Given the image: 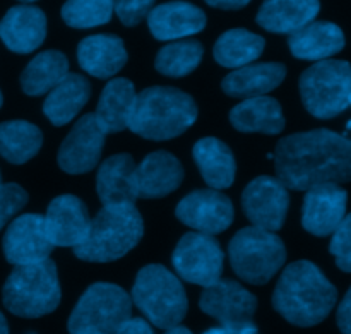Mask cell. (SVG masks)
<instances>
[{"label": "cell", "instance_id": "1", "mask_svg": "<svg viewBox=\"0 0 351 334\" xmlns=\"http://www.w3.org/2000/svg\"><path fill=\"white\" fill-rule=\"evenodd\" d=\"M274 154L278 178L293 191L351 180V141L331 130L285 137Z\"/></svg>", "mask_w": 351, "mask_h": 334}, {"label": "cell", "instance_id": "2", "mask_svg": "<svg viewBox=\"0 0 351 334\" xmlns=\"http://www.w3.org/2000/svg\"><path fill=\"white\" fill-rule=\"evenodd\" d=\"M336 300L338 291L335 285L308 261L290 264L281 274L273 295L276 312L300 328H311L324 321Z\"/></svg>", "mask_w": 351, "mask_h": 334}, {"label": "cell", "instance_id": "3", "mask_svg": "<svg viewBox=\"0 0 351 334\" xmlns=\"http://www.w3.org/2000/svg\"><path fill=\"white\" fill-rule=\"evenodd\" d=\"M197 119L192 96L175 88L154 86L136 96L129 129L151 141H167L184 134Z\"/></svg>", "mask_w": 351, "mask_h": 334}, {"label": "cell", "instance_id": "4", "mask_svg": "<svg viewBox=\"0 0 351 334\" xmlns=\"http://www.w3.org/2000/svg\"><path fill=\"white\" fill-rule=\"evenodd\" d=\"M143 232V218L134 204L103 206L84 242L74 247V254L88 263H112L132 250Z\"/></svg>", "mask_w": 351, "mask_h": 334}, {"label": "cell", "instance_id": "5", "mask_svg": "<svg viewBox=\"0 0 351 334\" xmlns=\"http://www.w3.org/2000/svg\"><path fill=\"white\" fill-rule=\"evenodd\" d=\"M3 305L19 318H41L60 304L57 267L50 259L16 266L3 285Z\"/></svg>", "mask_w": 351, "mask_h": 334}, {"label": "cell", "instance_id": "6", "mask_svg": "<svg viewBox=\"0 0 351 334\" xmlns=\"http://www.w3.org/2000/svg\"><path fill=\"white\" fill-rule=\"evenodd\" d=\"M132 300L141 312L160 329L180 324L187 314V295L175 274L151 264L143 267L132 288Z\"/></svg>", "mask_w": 351, "mask_h": 334}, {"label": "cell", "instance_id": "7", "mask_svg": "<svg viewBox=\"0 0 351 334\" xmlns=\"http://www.w3.org/2000/svg\"><path fill=\"white\" fill-rule=\"evenodd\" d=\"M132 314V298L112 283H95L82 294L69 319L71 334H117Z\"/></svg>", "mask_w": 351, "mask_h": 334}, {"label": "cell", "instance_id": "8", "mask_svg": "<svg viewBox=\"0 0 351 334\" xmlns=\"http://www.w3.org/2000/svg\"><path fill=\"white\" fill-rule=\"evenodd\" d=\"M228 250L233 271L252 285L267 283L287 259V249L280 237L259 226L240 230Z\"/></svg>", "mask_w": 351, "mask_h": 334}, {"label": "cell", "instance_id": "9", "mask_svg": "<svg viewBox=\"0 0 351 334\" xmlns=\"http://www.w3.org/2000/svg\"><path fill=\"white\" fill-rule=\"evenodd\" d=\"M305 108L317 119H332L351 105V65L343 60H319L300 77Z\"/></svg>", "mask_w": 351, "mask_h": 334}, {"label": "cell", "instance_id": "10", "mask_svg": "<svg viewBox=\"0 0 351 334\" xmlns=\"http://www.w3.org/2000/svg\"><path fill=\"white\" fill-rule=\"evenodd\" d=\"M173 266L189 283L211 287L221 280L223 250L211 235L187 233L175 249Z\"/></svg>", "mask_w": 351, "mask_h": 334}, {"label": "cell", "instance_id": "11", "mask_svg": "<svg viewBox=\"0 0 351 334\" xmlns=\"http://www.w3.org/2000/svg\"><path fill=\"white\" fill-rule=\"evenodd\" d=\"M201 311L215 318L223 328L239 329L254 324L257 298L237 281L219 280L202 291Z\"/></svg>", "mask_w": 351, "mask_h": 334}, {"label": "cell", "instance_id": "12", "mask_svg": "<svg viewBox=\"0 0 351 334\" xmlns=\"http://www.w3.org/2000/svg\"><path fill=\"white\" fill-rule=\"evenodd\" d=\"M290 195L288 187L273 177H259L250 182L242 195V206L254 226L276 232L287 218Z\"/></svg>", "mask_w": 351, "mask_h": 334}, {"label": "cell", "instance_id": "13", "mask_svg": "<svg viewBox=\"0 0 351 334\" xmlns=\"http://www.w3.org/2000/svg\"><path fill=\"white\" fill-rule=\"evenodd\" d=\"M105 136L93 113L79 119L58 150V165L67 174H86L98 165Z\"/></svg>", "mask_w": 351, "mask_h": 334}, {"label": "cell", "instance_id": "14", "mask_svg": "<svg viewBox=\"0 0 351 334\" xmlns=\"http://www.w3.org/2000/svg\"><path fill=\"white\" fill-rule=\"evenodd\" d=\"M177 218L206 235L221 233L232 225L233 204L225 194L215 191H195L185 195L177 206Z\"/></svg>", "mask_w": 351, "mask_h": 334}, {"label": "cell", "instance_id": "15", "mask_svg": "<svg viewBox=\"0 0 351 334\" xmlns=\"http://www.w3.org/2000/svg\"><path fill=\"white\" fill-rule=\"evenodd\" d=\"M53 243L48 240L45 218L40 215H24L10 223L3 237V254L14 266L34 264L48 259Z\"/></svg>", "mask_w": 351, "mask_h": 334}, {"label": "cell", "instance_id": "16", "mask_svg": "<svg viewBox=\"0 0 351 334\" xmlns=\"http://www.w3.org/2000/svg\"><path fill=\"white\" fill-rule=\"evenodd\" d=\"M45 230L51 243L58 247H75L82 243L91 228L88 208L75 195H58L48 206Z\"/></svg>", "mask_w": 351, "mask_h": 334}, {"label": "cell", "instance_id": "17", "mask_svg": "<svg viewBox=\"0 0 351 334\" xmlns=\"http://www.w3.org/2000/svg\"><path fill=\"white\" fill-rule=\"evenodd\" d=\"M348 194L338 184H321L307 189L302 225L317 237L331 235L346 216Z\"/></svg>", "mask_w": 351, "mask_h": 334}, {"label": "cell", "instance_id": "18", "mask_svg": "<svg viewBox=\"0 0 351 334\" xmlns=\"http://www.w3.org/2000/svg\"><path fill=\"white\" fill-rule=\"evenodd\" d=\"M47 36V17L38 7H12L0 21V38L9 50L29 53L43 43Z\"/></svg>", "mask_w": 351, "mask_h": 334}, {"label": "cell", "instance_id": "19", "mask_svg": "<svg viewBox=\"0 0 351 334\" xmlns=\"http://www.w3.org/2000/svg\"><path fill=\"white\" fill-rule=\"evenodd\" d=\"M136 163L130 154H115L103 161L96 177V189L103 206L134 204L139 198Z\"/></svg>", "mask_w": 351, "mask_h": 334}, {"label": "cell", "instance_id": "20", "mask_svg": "<svg viewBox=\"0 0 351 334\" xmlns=\"http://www.w3.org/2000/svg\"><path fill=\"white\" fill-rule=\"evenodd\" d=\"M184 180V168L173 154L167 151L151 153L136 168L139 198H165Z\"/></svg>", "mask_w": 351, "mask_h": 334}, {"label": "cell", "instance_id": "21", "mask_svg": "<svg viewBox=\"0 0 351 334\" xmlns=\"http://www.w3.org/2000/svg\"><path fill=\"white\" fill-rule=\"evenodd\" d=\"M147 24L158 40H178L204 29L206 16L192 3L168 2L151 9L147 14Z\"/></svg>", "mask_w": 351, "mask_h": 334}, {"label": "cell", "instance_id": "22", "mask_svg": "<svg viewBox=\"0 0 351 334\" xmlns=\"http://www.w3.org/2000/svg\"><path fill=\"white\" fill-rule=\"evenodd\" d=\"M291 53L302 60H326L345 47V34L328 21H312L290 34Z\"/></svg>", "mask_w": 351, "mask_h": 334}, {"label": "cell", "instance_id": "23", "mask_svg": "<svg viewBox=\"0 0 351 334\" xmlns=\"http://www.w3.org/2000/svg\"><path fill=\"white\" fill-rule=\"evenodd\" d=\"M77 62L88 74L106 79L125 65L127 51L120 38L113 34H95L79 43Z\"/></svg>", "mask_w": 351, "mask_h": 334}, {"label": "cell", "instance_id": "24", "mask_svg": "<svg viewBox=\"0 0 351 334\" xmlns=\"http://www.w3.org/2000/svg\"><path fill=\"white\" fill-rule=\"evenodd\" d=\"M319 0H264L257 23L271 33H295L315 19Z\"/></svg>", "mask_w": 351, "mask_h": 334}, {"label": "cell", "instance_id": "25", "mask_svg": "<svg viewBox=\"0 0 351 334\" xmlns=\"http://www.w3.org/2000/svg\"><path fill=\"white\" fill-rule=\"evenodd\" d=\"M287 75L285 65L276 62L252 64L239 67L223 79V91L233 98H254L273 91Z\"/></svg>", "mask_w": 351, "mask_h": 334}, {"label": "cell", "instance_id": "26", "mask_svg": "<svg viewBox=\"0 0 351 334\" xmlns=\"http://www.w3.org/2000/svg\"><path fill=\"white\" fill-rule=\"evenodd\" d=\"M136 89L129 79H113L103 89L96 108V122L105 134L129 129L136 103Z\"/></svg>", "mask_w": 351, "mask_h": 334}, {"label": "cell", "instance_id": "27", "mask_svg": "<svg viewBox=\"0 0 351 334\" xmlns=\"http://www.w3.org/2000/svg\"><path fill=\"white\" fill-rule=\"evenodd\" d=\"M230 122L240 132L280 134L285 129L281 105L267 96H254L239 103L230 113Z\"/></svg>", "mask_w": 351, "mask_h": 334}, {"label": "cell", "instance_id": "28", "mask_svg": "<svg viewBox=\"0 0 351 334\" xmlns=\"http://www.w3.org/2000/svg\"><path fill=\"white\" fill-rule=\"evenodd\" d=\"M91 88L89 82L79 74H67L47 96L43 112L53 126H65L71 122L82 106L88 103Z\"/></svg>", "mask_w": 351, "mask_h": 334}, {"label": "cell", "instance_id": "29", "mask_svg": "<svg viewBox=\"0 0 351 334\" xmlns=\"http://www.w3.org/2000/svg\"><path fill=\"white\" fill-rule=\"evenodd\" d=\"M194 160L209 187L226 189L235 180V158L223 141L206 137L195 143Z\"/></svg>", "mask_w": 351, "mask_h": 334}, {"label": "cell", "instance_id": "30", "mask_svg": "<svg viewBox=\"0 0 351 334\" xmlns=\"http://www.w3.org/2000/svg\"><path fill=\"white\" fill-rule=\"evenodd\" d=\"M69 74V62L60 51L48 50L36 55L21 75V86L29 96H40L53 89Z\"/></svg>", "mask_w": 351, "mask_h": 334}, {"label": "cell", "instance_id": "31", "mask_svg": "<svg viewBox=\"0 0 351 334\" xmlns=\"http://www.w3.org/2000/svg\"><path fill=\"white\" fill-rule=\"evenodd\" d=\"M41 130L23 120L0 123V154L10 163H26L40 151Z\"/></svg>", "mask_w": 351, "mask_h": 334}, {"label": "cell", "instance_id": "32", "mask_svg": "<svg viewBox=\"0 0 351 334\" xmlns=\"http://www.w3.org/2000/svg\"><path fill=\"white\" fill-rule=\"evenodd\" d=\"M264 40L247 29L226 31L215 45V58L223 67H243L261 57Z\"/></svg>", "mask_w": 351, "mask_h": 334}, {"label": "cell", "instance_id": "33", "mask_svg": "<svg viewBox=\"0 0 351 334\" xmlns=\"http://www.w3.org/2000/svg\"><path fill=\"white\" fill-rule=\"evenodd\" d=\"M202 53H204V50H202V45L199 41H175V43L167 45L158 51L154 65L161 74L170 75V77H182V75L191 74L199 67Z\"/></svg>", "mask_w": 351, "mask_h": 334}, {"label": "cell", "instance_id": "34", "mask_svg": "<svg viewBox=\"0 0 351 334\" xmlns=\"http://www.w3.org/2000/svg\"><path fill=\"white\" fill-rule=\"evenodd\" d=\"M113 0H67L62 7L65 24L77 29L101 26L112 19Z\"/></svg>", "mask_w": 351, "mask_h": 334}, {"label": "cell", "instance_id": "35", "mask_svg": "<svg viewBox=\"0 0 351 334\" xmlns=\"http://www.w3.org/2000/svg\"><path fill=\"white\" fill-rule=\"evenodd\" d=\"M331 254L336 257V264L341 271L351 273V213L343 218L338 228L332 232Z\"/></svg>", "mask_w": 351, "mask_h": 334}, {"label": "cell", "instance_id": "36", "mask_svg": "<svg viewBox=\"0 0 351 334\" xmlns=\"http://www.w3.org/2000/svg\"><path fill=\"white\" fill-rule=\"evenodd\" d=\"M26 202L27 194L23 187L16 184L0 185V230L19 209L24 208Z\"/></svg>", "mask_w": 351, "mask_h": 334}, {"label": "cell", "instance_id": "37", "mask_svg": "<svg viewBox=\"0 0 351 334\" xmlns=\"http://www.w3.org/2000/svg\"><path fill=\"white\" fill-rule=\"evenodd\" d=\"M156 0H113V10L125 26H137L153 9Z\"/></svg>", "mask_w": 351, "mask_h": 334}, {"label": "cell", "instance_id": "38", "mask_svg": "<svg viewBox=\"0 0 351 334\" xmlns=\"http://www.w3.org/2000/svg\"><path fill=\"white\" fill-rule=\"evenodd\" d=\"M338 326L343 334H351V288L338 309Z\"/></svg>", "mask_w": 351, "mask_h": 334}, {"label": "cell", "instance_id": "39", "mask_svg": "<svg viewBox=\"0 0 351 334\" xmlns=\"http://www.w3.org/2000/svg\"><path fill=\"white\" fill-rule=\"evenodd\" d=\"M117 334H154V333H153V329H151V326L147 324L144 319L130 318L129 321H127L125 324L120 328V331Z\"/></svg>", "mask_w": 351, "mask_h": 334}, {"label": "cell", "instance_id": "40", "mask_svg": "<svg viewBox=\"0 0 351 334\" xmlns=\"http://www.w3.org/2000/svg\"><path fill=\"white\" fill-rule=\"evenodd\" d=\"M209 5L218 7V9H242L252 0H206Z\"/></svg>", "mask_w": 351, "mask_h": 334}, {"label": "cell", "instance_id": "41", "mask_svg": "<svg viewBox=\"0 0 351 334\" xmlns=\"http://www.w3.org/2000/svg\"><path fill=\"white\" fill-rule=\"evenodd\" d=\"M165 334H192V333L189 331L187 328H182V326H175V328L167 329V333H165Z\"/></svg>", "mask_w": 351, "mask_h": 334}, {"label": "cell", "instance_id": "42", "mask_svg": "<svg viewBox=\"0 0 351 334\" xmlns=\"http://www.w3.org/2000/svg\"><path fill=\"white\" fill-rule=\"evenodd\" d=\"M0 334H9V326H7V321L2 315V312H0Z\"/></svg>", "mask_w": 351, "mask_h": 334}, {"label": "cell", "instance_id": "43", "mask_svg": "<svg viewBox=\"0 0 351 334\" xmlns=\"http://www.w3.org/2000/svg\"><path fill=\"white\" fill-rule=\"evenodd\" d=\"M204 334H228V331H226V329L223 328V326H219V328H211V329H208V331H206Z\"/></svg>", "mask_w": 351, "mask_h": 334}, {"label": "cell", "instance_id": "44", "mask_svg": "<svg viewBox=\"0 0 351 334\" xmlns=\"http://www.w3.org/2000/svg\"><path fill=\"white\" fill-rule=\"evenodd\" d=\"M19 2H24V3H29V2H36V0H19Z\"/></svg>", "mask_w": 351, "mask_h": 334}, {"label": "cell", "instance_id": "45", "mask_svg": "<svg viewBox=\"0 0 351 334\" xmlns=\"http://www.w3.org/2000/svg\"><path fill=\"white\" fill-rule=\"evenodd\" d=\"M2 102H3V98H2V93H0V106H2Z\"/></svg>", "mask_w": 351, "mask_h": 334}, {"label": "cell", "instance_id": "46", "mask_svg": "<svg viewBox=\"0 0 351 334\" xmlns=\"http://www.w3.org/2000/svg\"><path fill=\"white\" fill-rule=\"evenodd\" d=\"M0 185H2V175H0Z\"/></svg>", "mask_w": 351, "mask_h": 334}]
</instances>
